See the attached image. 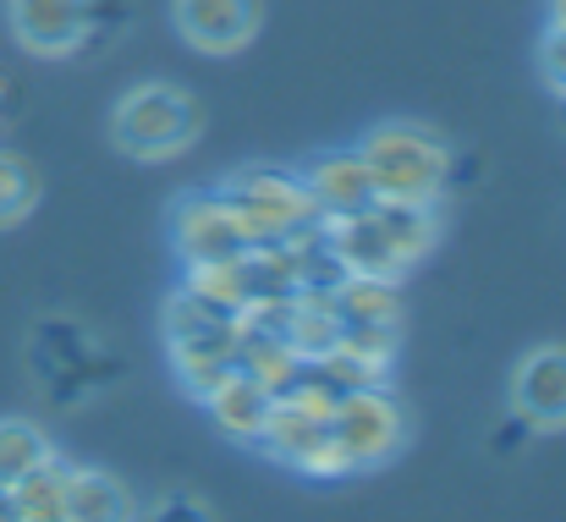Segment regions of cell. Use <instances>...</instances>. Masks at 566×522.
I'll use <instances>...</instances> for the list:
<instances>
[{"label":"cell","instance_id":"6da1fadb","mask_svg":"<svg viewBox=\"0 0 566 522\" xmlns=\"http://www.w3.org/2000/svg\"><path fill=\"white\" fill-rule=\"evenodd\" d=\"M358 155L375 176V192L396 203H434L451 187V166H457L451 144L418 122H379Z\"/></svg>","mask_w":566,"mask_h":522},{"label":"cell","instance_id":"7a4b0ae2","mask_svg":"<svg viewBox=\"0 0 566 522\" xmlns=\"http://www.w3.org/2000/svg\"><path fill=\"white\" fill-rule=\"evenodd\" d=\"M220 198H226L242 242H292V237H308L325 226L319 203L308 198L297 171H275V166L237 171L220 187Z\"/></svg>","mask_w":566,"mask_h":522},{"label":"cell","instance_id":"3957f363","mask_svg":"<svg viewBox=\"0 0 566 522\" xmlns=\"http://www.w3.org/2000/svg\"><path fill=\"white\" fill-rule=\"evenodd\" d=\"M198 133H203V111L177 83H138L122 94V105L111 116V138L133 160H171V155L192 149Z\"/></svg>","mask_w":566,"mask_h":522},{"label":"cell","instance_id":"277c9868","mask_svg":"<svg viewBox=\"0 0 566 522\" xmlns=\"http://www.w3.org/2000/svg\"><path fill=\"white\" fill-rule=\"evenodd\" d=\"M331 435L342 446V462L347 473L353 468H379L401 451L407 440V407L385 390V385H369V390H353L336 401L331 413Z\"/></svg>","mask_w":566,"mask_h":522},{"label":"cell","instance_id":"5b68a950","mask_svg":"<svg viewBox=\"0 0 566 522\" xmlns=\"http://www.w3.org/2000/svg\"><path fill=\"white\" fill-rule=\"evenodd\" d=\"M259 446H264L275 462L297 468V473H319V479H331V473H347V462H342V446H336V435H331V418H319V413H303V407H292V401H275V407H270Z\"/></svg>","mask_w":566,"mask_h":522},{"label":"cell","instance_id":"8992f818","mask_svg":"<svg viewBox=\"0 0 566 522\" xmlns=\"http://www.w3.org/2000/svg\"><path fill=\"white\" fill-rule=\"evenodd\" d=\"M259 0H171V22L203 55H237L259 33Z\"/></svg>","mask_w":566,"mask_h":522},{"label":"cell","instance_id":"52a82bcc","mask_svg":"<svg viewBox=\"0 0 566 522\" xmlns=\"http://www.w3.org/2000/svg\"><path fill=\"white\" fill-rule=\"evenodd\" d=\"M11 33L28 55H72L88 44V0H6Z\"/></svg>","mask_w":566,"mask_h":522},{"label":"cell","instance_id":"ba28073f","mask_svg":"<svg viewBox=\"0 0 566 522\" xmlns=\"http://www.w3.org/2000/svg\"><path fill=\"white\" fill-rule=\"evenodd\" d=\"M171 242L188 264H203V259H226V253H242V231L226 209L220 192H182L171 203Z\"/></svg>","mask_w":566,"mask_h":522},{"label":"cell","instance_id":"9c48e42d","mask_svg":"<svg viewBox=\"0 0 566 522\" xmlns=\"http://www.w3.org/2000/svg\"><path fill=\"white\" fill-rule=\"evenodd\" d=\"M303 187H308V198L319 203V215L325 220H347V215H364L369 203H375V176L364 166V155L358 149H331V155H314L308 166H303Z\"/></svg>","mask_w":566,"mask_h":522},{"label":"cell","instance_id":"30bf717a","mask_svg":"<svg viewBox=\"0 0 566 522\" xmlns=\"http://www.w3.org/2000/svg\"><path fill=\"white\" fill-rule=\"evenodd\" d=\"M517 413L539 429H566V347H539L517 363Z\"/></svg>","mask_w":566,"mask_h":522},{"label":"cell","instance_id":"8fae6325","mask_svg":"<svg viewBox=\"0 0 566 522\" xmlns=\"http://www.w3.org/2000/svg\"><path fill=\"white\" fill-rule=\"evenodd\" d=\"M325 242L336 253V264L347 275H375V281H401L407 264L396 259V248L385 242V231L375 226V215H347V220H325Z\"/></svg>","mask_w":566,"mask_h":522},{"label":"cell","instance_id":"7c38bea8","mask_svg":"<svg viewBox=\"0 0 566 522\" xmlns=\"http://www.w3.org/2000/svg\"><path fill=\"white\" fill-rule=\"evenodd\" d=\"M237 342H242V325H214V331H198V336H177L171 342V368L177 379L188 385L192 396L203 401L231 368H237Z\"/></svg>","mask_w":566,"mask_h":522},{"label":"cell","instance_id":"4fadbf2b","mask_svg":"<svg viewBox=\"0 0 566 522\" xmlns=\"http://www.w3.org/2000/svg\"><path fill=\"white\" fill-rule=\"evenodd\" d=\"M203 407H209V418H214L231 440H253V446H259V435H264V418H270L275 396H270L259 379H248L242 368H231V374L203 396Z\"/></svg>","mask_w":566,"mask_h":522},{"label":"cell","instance_id":"5bb4252c","mask_svg":"<svg viewBox=\"0 0 566 522\" xmlns=\"http://www.w3.org/2000/svg\"><path fill=\"white\" fill-rule=\"evenodd\" d=\"M188 292L198 297V303L220 309L226 320H242V309L259 297V292H253V264H248V248H242V253H226V259L188 264Z\"/></svg>","mask_w":566,"mask_h":522},{"label":"cell","instance_id":"9a60e30c","mask_svg":"<svg viewBox=\"0 0 566 522\" xmlns=\"http://www.w3.org/2000/svg\"><path fill=\"white\" fill-rule=\"evenodd\" d=\"M369 215H375V226L385 231V242L396 248V259L412 270L429 248H434V237H440V220H434V203H396V198H375L369 203Z\"/></svg>","mask_w":566,"mask_h":522},{"label":"cell","instance_id":"2e32d148","mask_svg":"<svg viewBox=\"0 0 566 522\" xmlns=\"http://www.w3.org/2000/svg\"><path fill=\"white\" fill-rule=\"evenodd\" d=\"M138 507L127 495V484H116L99 468H72L66 479V522H133Z\"/></svg>","mask_w":566,"mask_h":522},{"label":"cell","instance_id":"e0dca14e","mask_svg":"<svg viewBox=\"0 0 566 522\" xmlns=\"http://www.w3.org/2000/svg\"><path fill=\"white\" fill-rule=\"evenodd\" d=\"M237 325H242V320H237ZM303 363H308V357H297V352L286 347V336H270V331H248V325H242L237 368H242L248 379H259L270 396H281V390L303 374Z\"/></svg>","mask_w":566,"mask_h":522},{"label":"cell","instance_id":"ac0fdd59","mask_svg":"<svg viewBox=\"0 0 566 522\" xmlns=\"http://www.w3.org/2000/svg\"><path fill=\"white\" fill-rule=\"evenodd\" d=\"M336 314H342V325H401V292H396V281L347 275L336 286Z\"/></svg>","mask_w":566,"mask_h":522},{"label":"cell","instance_id":"d6986e66","mask_svg":"<svg viewBox=\"0 0 566 522\" xmlns=\"http://www.w3.org/2000/svg\"><path fill=\"white\" fill-rule=\"evenodd\" d=\"M66 479H72V468L55 457H44L33 473H22L11 484L22 522H66Z\"/></svg>","mask_w":566,"mask_h":522},{"label":"cell","instance_id":"ffe728a7","mask_svg":"<svg viewBox=\"0 0 566 522\" xmlns=\"http://www.w3.org/2000/svg\"><path fill=\"white\" fill-rule=\"evenodd\" d=\"M50 457V440L28 418H0V484H17Z\"/></svg>","mask_w":566,"mask_h":522},{"label":"cell","instance_id":"44dd1931","mask_svg":"<svg viewBox=\"0 0 566 522\" xmlns=\"http://www.w3.org/2000/svg\"><path fill=\"white\" fill-rule=\"evenodd\" d=\"M33 203H39V171H33L22 155L0 149V226L28 220Z\"/></svg>","mask_w":566,"mask_h":522},{"label":"cell","instance_id":"7402d4cb","mask_svg":"<svg viewBox=\"0 0 566 522\" xmlns=\"http://www.w3.org/2000/svg\"><path fill=\"white\" fill-rule=\"evenodd\" d=\"M539 72H545L551 94L566 100V28H551V33H545V44H539Z\"/></svg>","mask_w":566,"mask_h":522},{"label":"cell","instance_id":"603a6c76","mask_svg":"<svg viewBox=\"0 0 566 522\" xmlns=\"http://www.w3.org/2000/svg\"><path fill=\"white\" fill-rule=\"evenodd\" d=\"M144 522H220V518H214L203 501H192V495H166Z\"/></svg>","mask_w":566,"mask_h":522},{"label":"cell","instance_id":"cb8c5ba5","mask_svg":"<svg viewBox=\"0 0 566 522\" xmlns=\"http://www.w3.org/2000/svg\"><path fill=\"white\" fill-rule=\"evenodd\" d=\"M11 116H17V77L0 66V127H6Z\"/></svg>","mask_w":566,"mask_h":522},{"label":"cell","instance_id":"d4e9b609","mask_svg":"<svg viewBox=\"0 0 566 522\" xmlns=\"http://www.w3.org/2000/svg\"><path fill=\"white\" fill-rule=\"evenodd\" d=\"M0 522H22V512H17V495H11V484H0Z\"/></svg>","mask_w":566,"mask_h":522},{"label":"cell","instance_id":"484cf974","mask_svg":"<svg viewBox=\"0 0 566 522\" xmlns=\"http://www.w3.org/2000/svg\"><path fill=\"white\" fill-rule=\"evenodd\" d=\"M495 446H501V451H506V446L517 451V446H523V424H512V429H501V440H495Z\"/></svg>","mask_w":566,"mask_h":522},{"label":"cell","instance_id":"4316f807","mask_svg":"<svg viewBox=\"0 0 566 522\" xmlns=\"http://www.w3.org/2000/svg\"><path fill=\"white\" fill-rule=\"evenodd\" d=\"M551 28H566V0H551Z\"/></svg>","mask_w":566,"mask_h":522}]
</instances>
